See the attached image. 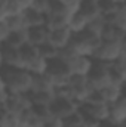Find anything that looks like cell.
I'll return each instance as SVG.
<instances>
[{"label":"cell","mask_w":126,"mask_h":127,"mask_svg":"<svg viewBox=\"0 0 126 127\" xmlns=\"http://www.w3.org/2000/svg\"><path fill=\"white\" fill-rule=\"evenodd\" d=\"M0 75L4 80L6 92L10 95H24L31 90L33 74L25 69L3 65L0 68Z\"/></svg>","instance_id":"cell-1"},{"label":"cell","mask_w":126,"mask_h":127,"mask_svg":"<svg viewBox=\"0 0 126 127\" xmlns=\"http://www.w3.org/2000/svg\"><path fill=\"white\" fill-rule=\"evenodd\" d=\"M101 37L95 35L89 31L80 32V34H76L73 35V40H71V46L73 49L76 50L77 55H82V56H89V58H94L96 49L99 47L101 44Z\"/></svg>","instance_id":"cell-2"},{"label":"cell","mask_w":126,"mask_h":127,"mask_svg":"<svg viewBox=\"0 0 126 127\" xmlns=\"http://www.w3.org/2000/svg\"><path fill=\"white\" fill-rule=\"evenodd\" d=\"M123 53H126L125 40H102L92 59L105 61V62H114Z\"/></svg>","instance_id":"cell-3"},{"label":"cell","mask_w":126,"mask_h":127,"mask_svg":"<svg viewBox=\"0 0 126 127\" xmlns=\"http://www.w3.org/2000/svg\"><path fill=\"white\" fill-rule=\"evenodd\" d=\"M31 105L33 103L30 100L28 93H24V95H10V93H7L6 102H4V109L7 112L19 115L22 111L31 108Z\"/></svg>","instance_id":"cell-4"},{"label":"cell","mask_w":126,"mask_h":127,"mask_svg":"<svg viewBox=\"0 0 126 127\" xmlns=\"http://www.w3.org/2000/svg\"><path fill=\"white\" fill-rule=\"evenodd\" d=\"M0 56H1L3 65L24 69V62H22L21 49L12 47V46H9V44H6V43H1V44H0Z\"/></svg>","instance_id":"cell-5"},{"label":"cell","mask_w":126,"mask_h":127,"mask_svg":"<svg viewBox=\"0 0 126 127\" xmlns=\"http://www.w3.org/2000/svg\"><path fill=\"white\" fill-rule=\"evenodd\" d=\"M49 108H51L52 115H55L61 120L67 118L68 115H71L74 111L79 109V106L73 102V99H64V97H55L51 102Z\"/></svg>","instance_id":"cell-6"},{"label":"cell","mask_w":126,"mask_h":127,"mask_svg":"<svg viewBox=\"0 0 126 127\" xmlns=\"http://www.w3.org/2000/svg\"><path fill=\"white\" fill-rule=\"evenodd\" d=\"M67 65V69L70 74H74V75H88L94 66V59L89 58V56H82V55H77L74 56L73 59H70L68 62H65Z\"/></svg>","instance_id":"cell-7"},{"label":"cell","mask_w":126,"mask_h":127,"mask_svg":"<svg viewBox=\"0 0 126 127\" xmlns=\"http://www.w3.org/2000/svg\"><path fill=\"white\" fill-rule=\"evenodd\" d=\"M85 117H91L96 120L98 123L107 121L108 120V114H110V105L108 103H98V105H92V103H83L79 108Z\"/></svg>","instance_id":"cell-8"},{"label":"cell","mask_w":126,"mask_h":127,"mask_svg":"<svg viewBox=\"0 0 126 127\" xmlns=\"http://www.w3.org/2000/svg\"><path fill=\"white\" fill-rule=\"evenodd\" d=\"M71 40H73V32L68 28L49 31V37H48V43H51L57 49H63L65 46H68L71 43Z\"/></svg>","instance_id":"cell-9"},{"label":"cell","mask_w":126,"mask_h":127,"mask_svg":"<svg viewBox=\"0 0 126 127\" xmlns=\"http://www.w3.org/2000/svg\"><path fill=\"white\" fill-rule=\"evenodd\" d=\"M108 121L116 123V124H125L126 121V97L122 96L119 100L110 105V114H108Z\"/></svg>","instance_id":"cell-10"},{"label":"cell","mask_w":126,"mask_h":127,"mask_svg":"<svg viewBox=\"0 0 126 127\" xmlns=\"http://www.w3.org/2000/svg\"><path fill=\"white\" fill-rule=\"evenodd\" d=\"M27 35H28V44L31 46H42L43 43L48 41L49 37V30L42 25V27H33V28H27Z\"/></svg>","instance_id":"cell-11"},{"label":"cell","mask_w":126,"mask_h":127,"mask_svg":"<svg viewBox=\"0 0 126 127\" xmlns=\"http://www.w3.org/2000/svg\"><path fill=\"white\" fill-rule=\"evenodd\" d=\"M68 19H70L68 13H49V15H46V24H45V27L49 31L67 28Z\"/></svg>","instance_id":"cell-12"},{"label":"cell","mask_w":126,"mask_h":127,"mask_svg":"<svg viewBox=\"0 0 126 127\" xmlns=\"http://www.w3.org/2000/svg\"><path fill=\"white\" fill-rule=\"evenodd\" d=\"M101 93L104 96V100L108 105L114 103L122 96H125V93H123V86H117V84H113V83H110L108 86H105L104 89H101Z\"/></svg>","instance_id":"cell-13"},{"label":"cell","mask_w":126,"mask_h":127,"mask_svg":"<svg viewBox=\"0 0 126 127\" xmlns=\"http://www.w3.org/2000/svg\"><path fill=\"white\" fill-rule=\"evenodd\" d=\"M52 89H54V83L48 72L40 74V75H33V86L30 92H45V90H52Z\"/></svg>","instance_id":"cell-14"},{"label":"cell","mask_w":126,"mask_h":127,"mask_svg":"<svg viewBox=\"0 0 126 127\" xmlns=\"http://www.w3.org/2000/svg\"><path fill=\"white\" fill-rule=\"evenodd\" d=\"M86 25H88V19H86L80 12H77V13L70 15L67 28L73 32V35H76V34H80V32L85 31V30H86Z\"/></svg>","instance_id":"cell-15"},{"label":"cell","mask_w":126,"mask_h":127,"mask_svg":"<svg viewBox=\"0 0 126 127\" xmlns=\"http://www.w3.org/2000/svg\"><path fill=\"white\" fill-rule=\"evenodd\" d=\"M24 69L31 72L33 75H40V74H45L46 69H48V61L45 58H42L40 55L36 56L34 59L28 61V62L24 65Z\"/></svg>","instance_id":"cell-16"},{"label":"cell","mask_w":126,"mask_h":127,"mask_svg":"<svg viewBox=\"0 0 126 127\" xmlns=\"http://www.w3.org/2000/svg\"><path fill=\"white\" fill-rule=\"evenodd\" d=\"M24 18H25V24L27 28H33V27H42L46 24V15L36 12L34 9H27L24 10Z\"/></svg>","instance_id":"cell-17"},{"label":"cell","mask_w":126,"mask_h":127,"mask_svg":"<svg viewBox=\"0 0 126 127\" xmlns=\"http://www.w3.org/2000/svg\"><path fill=\"white\" fill-rule=\"evenodd\" d=\"M6 44L12 46V47H16V49H21L22 46H25L28 43V35H27V28L25 30H19V31H12L9 34L7 40L4 41Z\"/></svg>","instance_id":"cell-18"},{"label":"cell","mask_w":126,"mask_h":127,"mask_svg":"<svg viewBox=\"0 0 126 127\" xmlns=\"http://www.w3.org/2000/svg\"><path fill=\"white\" fill-rule=\"evenodd\" d=\"M79 12H80L88 21H91V19H94V18H96V16L101 15V12H99V6H98V3L94 1V0H83Z\"/></svg>","instance_id":"cell-19"},{"label":"cell","mask_w":126,"mask_h":127,"mask_svg":"<svg viewBox=\"0 0 126 127\" xmlns=\"http://www.w3.org/2000/svg\"><path fill=\"white\" fill-rule=\"evenodd\" d=\"M101 40H126V31L111 24H105L101 32Z\"/></svg>","instance_id":"cell-20"},{"label":"cell","mask_w":126,"mask_h":127,"mask_svg":"<svg viewBox=\"0 0 126 127\" xmlns=\"http://www.w3.org/2000/svg\"><path fill=\"white\" fill-rule=\"evenodd\" d=\"M4 24L7 25V28L12 31H19V30H25L27 24H25V18H24V12L22 13H16V15H10L7 18H4Z\"/></svg>","instance_id":"cell-21"},{"label":"cell","mask_w":126,"mask_h":127,"mask_svg":"<svg viewBox=\"0 0 126 127\" xmlns=\"http://www.w3.org/2000/svg\"><path fill=\"white\" fill-rule=\"evenodd\" d=\"M31 103H42V105H51V102L55 99V95L52 90L45 92H28Z\"/></svg>","instance_id":"cell-22"},{"label":"cell","mask_w":126,"mask_h":127,"mask_svg":"<svg viewBox=\"0 0 126 127\" xmlns=\"http://www.w3.org/2000/svg\"><path fill=\"white\" fill-rule=\"evenodd\" d=\"M125 3H119L117 0H99L98 6H99V12L101 15H107V13H114L117 12Z\"/></svg>","instance_id":"cell-23"},{"label":"cell","mask_w":126,"mask_h":127,"mask_svg":"<svg viewBox=\"0 0 126 127\" xmlns=\"http://www.w3.org/2000/svg\"><path fill=\"white\" fill-rule=\"evenodd\" d=\"M104 27H105V21H104L102 16L99 15V16L94 18V19L88 21L86 31H89V32H92V34H95V35H98V37H101V32L104 30Z\"/></svg>","instance_id":"cell-24"},{"label":"cell","mask_w":126,"mask_h":127,"mask_svg":"<svg viewBox=\"0 0 126 127\" xmlns=\"http://www.w3.org/2000/svg\"><path fill=\"white\" fill-rule=\"evenodd\" d=\"M39 49V55L42 56V58H45L46 61H51V59H55L57 58V55H58V49L55 47V46H52L51 43H43L42 46H39L37 47Z\"/></svg>","instance_id":"cell-25"},{"label":"cell","mask_w":126,"mask_h":127,"mask_svg":"<svg viewBox=\"0 0 126 127\" xmlns=\"http://www.w3.org/2000/svg\"><path fill=\"white\" fill-rule=\"evenodd\" d=\"M1 7H3L4 18H7L10 15H16V13H22V9L18 6V3L15 0H1Z\"/></svg>","instance_id":"cell-26"},{"label":"cell","mask_w":126,"mask_h":127,"mask_svg":"<svg viewBox=\"0 0 126 127\" xmlns=\"http://www.w3.org/2000/svg\"><path fill=\"white\" fill-rule=\"evenodd\" d=\"M31 111L34 115H37L39 118L42 120H49L52 117V112H51V108L49 105H42V103H33L31 105Z\"/></svg>","instance_id":"cell-27"},{"label":"cell","mask_w":126,"mask_h":127,"mask_svg":"<svg viewBox=\"0 0 126 127\" xmlns=\"http://www.w3.org/2000/svg\"><path fill=\"white\" fill-rule=\"evenodd\" d=\"M111 25H114V27H117V28L126 31V4H123V6L114 13V18H113Z\"/></svg>","instance_id":"cell-28"},{"label":"cell","mask_w":126,"mask_h":127,"mask_svg":"<svg viewBox=\"0 0 126 127\" xmlns=\"http://www.w3.org/2000/svg\"><path fill=\"white\" fill-rule=\"evenodd\" d=\"M21 55H22V62L25 65L28 61H31L36 56H39V49H37L36 46H31V44L27 43L25 46L21 47Z\"/></svg>","instance_id":"cell-29"},{"label":"cell","mask_w":126,"mask_h":127,"mask_svg":"<svg viewBox=\"0 0 126 127\" xmlns=\"http://www.w3.org/2000/svg\"><path fill=\"white\" fill-rule=\"evenodd\" d=\"M74 56H77V53H76V50L73 49L71 44L65 46V47H63V49H58V55H57V58L61 59L63 62H68V61L73 59Z\"/></svg>","instance_id":"cell-30"},{"label":"cell","mask_w":126,"mask_h":127,"mask_svg":"<svg viewBox=\"0 0 126 127\" xmlns=\"http://www.w3.org/2000/svg\"><path fill=\"white\" fill-rule=\"evenodd\" d=\"M0 127H19V118H18V115L6 111V114H4V117H3V120L0 123Z\"/></svg>","instance_id":"cell-31"},{"label":"cell","mask_w":126,"mask_h":127,"mask_svg":"<svg viewBox=\"0 0 126 127\" xmlns=\"http://www.w3.org/2000/svg\"><path fill=\"white\" fill-rule=\"evenodd\" d=\"M82 1L83 0H63L64 9L68 15H73V13H77L80 10V6H82Z\"/></svg>","instance_id":"cell-32"},{"label":"cell","mask_w":126,"mask_h":127,"mask_svg":"<svg viewBox=\"0 0 126 127\" xmlns=\"http://www.w3.org/2000/svg\"><path fill=\"white\" fill-rule=\"evenodd\" d=\"M49 4H51V0H34L31 4V9H34L39 13L48 15L49 13Z\"/></svg>","instance_id":"cell-33"},{"label":"cell","mask_w":126,"mask_h":127,"mask_svg":"<svg viewBox=\"0 0 126 127\" xmlns=\"http://www.w3.org/2000/svg\"><path fill=\"white\" fill-rule=\"evenodd\" d=\"M86 103H92V105H98V103H107L104 100V96L101 93V90H91V93L86 99Z\"/></svg>","instance_id":"cell-34"},{"label":"cell","mask_w":126,"mask_h":127,"mask_svg":"<svg viewBox=\"0 0 126 127\" xmlns=\"http://www.w3.org/2000/svg\"><path fill=\"white\" fill-rule=\"evenodd\" d=\"M49 13H67L64 9V4L61 0H51L49 4ZM48 13V15H49Z\"/></svg>","instance_id":"cell-35"},{"label":"cell","mask_w":126,"mask_h":127,"mask_svg":"<svg viewBox=\"0 0 126 127\" xmlns=\"http://www.w3.org/2000/svg\"><path fill=\"white\" fill-rule=\"evenodd\" d=\"M45 127H64V120L52 115L49 120L45 121Z\"/></svg>","instance_id":"cell-36"},{"label":"cell","mask_w":126,"mask_h":127,"mask_svg":"<svg viewBox=\"0 0 126 127\" xmlns=\"http://www.w3.org/2000/svg\"><path fill=\"white\" fill-rule=\"evenodd\" d=\"M9 34H10V30L7 28V25L4 24V21H0V44L7 40Z\"/></svg>","instance_id":"cell-37"},{"label":"cell","mask_w":126,"mask_h":127,"mask_svg":"<svg viewBox=\"0 0 126 127\" xmlns=\"http://www.w3.org/2000/svg\"><path fill=\"white\" fill-rule=\"evenodd\" d=\"M99 127H125V124H116V123H111V121H102Z\"/></svg>","instance_id":"cell-38"},{"label":"cell","mask_w":126,"mask_h":127,"mask_svg":"<svg viewBox=\"0 0 126 127\" xmlns=\"http://www.w3.org/2000/svg\"><path fill=\"white\" fill-rule=\"evenodd\" d=\"M6 97H7V92L6 90H0V108H4Z\"/></svg>","instance_id":"cell-39"},{"label":"cell","mask_w":126,"mask_h":127,"mask_svg":"<svg viewBox=\"0 0 126 127\" xmlns=\"http://www.w3.org/2000/svg\"><path fill=\"white\" fill-rule=\"evenodd\" d=\"M0 90H6V86H4V80L3 77L0 75Z\"/></svg>","instance_id":"cell-40"},{"label":"cell","mask_w":126,"mask_h":127,"mask_svg":"<svg viewBox=\"0 0 126 127\" xmlns=\"http://www.w3.org/2000/svg\"><path fill=\"white\" fill-rule=\"evenodd\" d=\"M4 114H6V109H4V108H0V123H1V120H3V117H4Z\"/></svg>","instance_id":"cell-41"},{"label":"cell","mask_w":126,"mask_h":127,"mask_svg":"<svg viewBox=\"0 0 126 127\" xmlns=\"http://www.w3.org/2000/svg\"><path fill=\"white\" fill-rule=\"evenodd\" d=\"M64 127H88V126H86L85 123H82V124H77V126H65V124H64Z\"/></svg>","instance_id":"cell-42"},{"label":"cell","mask_w":126,"mask_h":127,"mask_svg":"<svg viewBox=\"0 0 126 127\" xmlns=\"http://www.w3.org/2000/svg\"><path fill=\"white\" fill-rule=\"evenodd\" d=\"M3 66V62H1V56H0V68Z\"/></svg>","instance_id":"cell-43"},{"label":"cell","mask_w":126,"mask_h":127,"mask_svg":"<svg viewBox=\"0 0 126 127\" xmlns=\"http://www.w3.org/2000/svg\"><path fill=\"white\" fill-rule=\"evenodd\" d=\"M94 1H96V3H98V1H99V0H94Z\"/></svg>","instance_id":"cell-44"},{"label":"cell","mask_w":126,"mask_h":127,"mask_svg":"<svg viewBox=\"0 0 126 127\" xmlns=\"http://www.w3.org/2000/svg\"><path fill=\"white\" fill-rule=\"evenodd\" d=\"M61 1H63V0H61Z\"/></svg>","instance_id":"cell-45"}]
</instances>
